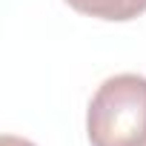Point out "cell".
Listing matches in <instances>:
<instances>
[{
	"label": "cell",
	"instance_id": "1",
	"mask_svg": "<svg viewBox=\"0 0 146 146\" xmlns=\"http://www.w3.org/2000/svg\"><path fill=\"white\" fill-rule=\"evenodd\" d=\"M86 135L92 146H146V78H106L89 100Z\"/></svg>",
	"mask_w": 146,
	"mask_h": 146
},
{
	"label": "cell",
	"instance_id": "3",
	"mask_svg": "<svg viewBox=\"0 0 146 146\" xmlns=\"http://www.w3.org/2000/svg\"><path fill=\"white\" fill-rule=\"evenodd\" d=\"M0 146H35V143L23 140V137H15V135H3L0 137Z\"/></svg>",
	"mask_w": 146,
	"mask_h": 146
},
{
	"label": "cell",
	"instance_id": "2",
	"mask_svg": "<svg viewBox=\"0 0 146 146\" xmlns=\"http://www.w3.org/2000/svg\"><path fill=\"white\" fill-rule=\"evenodd\" d=\"M66 3L86 15V17H98V20H135L146 12V0H66Z\"/></svg>",
	"mask_w": 146,
	"mask_h": 146
}]
</instances>
